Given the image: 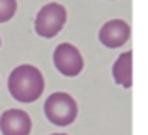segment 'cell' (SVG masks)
<instances>
[{
	"label": "cell",
	"instance_id": "cell-1",
	"mask_svg": "<svg viewBox=\"0 0 148 135\" xmlns=\"http://www.w3.org/2000/svg\"><path fill=\"white\" fill-rule=\"evenodd\" d=\"M8 88H10V94L17 101L30 103V101H36L43 94L45 81H43L41 71L36 66L23 64V66H17L10 73Z\"/></svg>",
	"mask_w": 148,
	"mask_h": 135
},
{
	"label": "cell",
	"instance_id": "cell-2",
	"mask_svg": "<svg viewBox=\"0 0 148 135\" xmlns=\"http://www.w3.org/2000/svg\"><path fill=\"white\" fill-rule=\"evenodd\" d=\"M45 116L54 126H69L77 118V103L66 92H54L47 98L43 105Z\"/></svg>",
	"mask_w": 148,
	"mask_h": 135
},
{
	"label": "cell",
	"instance_id": "cell-3",
	"mask_svg": "<svg viewBox=\"0 0 148 135\" xmlns=\"http://www.w3.org/2000/svg\"><path fill=\"white\" fill-rule=\"evenodd\" d=\"M66 8L60 6L56 2H51L47 6H43L40 10L36 17V32L41 38H54L62 30V26L66 25Z\"/></svg>",
	"mask_w": 148,
	"mask_h": 135
},
{
	"label": "cell",
	"instance_id": "cell-4",
	"mask_svg": "<svg viewBox=\"0 0 148 135\" xmlns=\"http://www.w3.org/2000/svg\"><path fill=\"white\" fill-rule=\"evenodd\" d=\"M54 66L56 69L66 77H75L83 71V56H81L79 49L73 47L71 43H60L54 49Z\"/></svg>",
	"mask_w": 148,
	"mask_h": 135
},
{
	"label": "cell",
	"instance_id": "cell-5",
	"mask_svg": "<svg viewBox=\"0 0 148 135\" xmlns=\"http://www.w3.org/2000/svg\"><path fill=\"white\" fill-rule=\"evenodd\" d=\"M32 120L21 109H8L0 116V132L4 135H30Z\"/></svg>",
	"mask_w": 148,
	"mask_h": 135
},
{
	"label": "cell",
	"instance_id": "cell-6",
	"mask_svg": "<svg viewBox=\"0 0 148 135\" xmlns=\"http://www.w3.org/2000/svg\"><path fill=\"white\" fill-rule=\"evenodd\" d=\"M127 40H130V25L122 19L107 21L99 30V41L109 49L122 47Z\"/></svg>",
	"mask_w": 148,
	"mask_h": 135
},
{
	"label": "cell",
	"instance_id": "cell-7",
	"mask_svg": "<svg viewBox=\"0 0 148 135\" xmlns=\"http://www.w3.org/2000/svg\"><path fill=\"white\" fill-rule=\"evenodd\" d=\"M131 60H133L131 51H126L116 58L114 66H112V77L124 88H130L133 84V62Z\"/></svg>",
	"mask_w": 148,
	"mask_h": 135
},
{
	"label": "cell",
	"instance_id": "cell-8",
	"mask_svg": "<svg viewBox=\"0 0 148 135\" xmlns=\"http://www.w3.org/2000/svg\"><path fill=\"white\" fill-rule=\"evenodd\" d=\"M17 11V0H0V23L10 21Z\"/></svg>",
	"mask_w": 148,
	"mask_h": 135
},
{
	"label": "cell",
	"instance_id": "cell-9",
	"mask_svg": "<svg viewBox=\"0 0 148 135\" xmlns=\"http://www.w3.org/2000/svg\"><path fill=\"white\" fill-rule=\"evenodd\" d=\"M53 135H66V133H53Z\"/></svg>",
	"mask_w": 148,
	"mask_h": 135
}]
</instances>
